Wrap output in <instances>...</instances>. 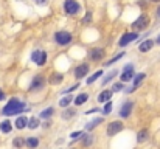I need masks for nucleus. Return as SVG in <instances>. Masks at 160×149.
<instances>
[{"label":"nucleus","mask_w":160,"mask_h":149,"mask_svg":"<svg viewBox=\"0 0 160 149\" xmlns=\"http://www.w3.org/2000/svg\"><path fill=\"white\" fill-rule=\"evenodd\" d=\"M54 110H56V109H54L53 106L44 107V109L39 112V115H38V117H39L41 120H52V118H53V115H54Z\"/></svg>","instance_id":"393cba45"},{"label":"nucleus","mask_w":160,"mask_h":149,"mask_svg":"<svg viewBox=\"0 0 160 149\" xmlns=\"http://www.w3.org/2000/svg\"><path fill=\"white\" fill-rule=\"evenodd\" d=\"M124 123H123V120H112V121H109L106 124V135L107 137H115V135H118L120 132H123L124 131Z\"/></svg>","instance_id":"ddd939ff"},{"label":"nucleus","mask_w":160,"mask_h":149,"mask_svg":"<svg viewBox=\"0 0 160 149\" xmlns=\"http://www.w3.org/2000/svg\"><path fill=\"white\" fill-rule=\"evenodd\" d=\"M79 87H81V81H76V82H73L72 86H68L67 89H64L61 95H67V93H73V92H76V90H78Z\"/></svg>","instance_id":"473e14b6"},{"label":"nucleus","mask_w":160,"mask_h":149,"mask_svg":"<svg viewBox=\"0 0 160 149\" xmlns=\"http://www.w3.org/2000/svg\"><path fill=\"white\" fill-rule=\"evenodd\" d=\"M121 75H118V79L124 84H129L132 79H134V75L137 73V67L134 62H126L123 67H121Z\"/></svg>","instance_id":"9b49d317"},{"label":"nucleus","mask_w":160,"mask_h":149,"mask_svg":"<svg viewBox=\"0 0 160 149\" xmlns=\"http://www.w3.org/2000/svg\"><path fill=\"white\" fill-rule=\"evenodd\" d=\"M118 75H120V70H118V68H112V70L106 72V73L103 75V78L100 79L101 87H106L107 84H112V82L115 81V78H118Z\"/></svg>","instance_id":"dca6fc26"},{"label":"nucleus","mask_w":160,"mask_h":149,"mask_svg":"<svg viewBox=\"0 0 160 149\" xmlns=\"http://www.w3.org/2000/svg\"><path fill=\"white\" fill-rule=\"evenodd\" d=\"M70 149H78V148H70Z\"/></svg>","instance_id":"37998d69"},{"label":"nucleus","mask_w":160,"mask_h":149,"mask_svg":"<svg viewBox=\"0 0 160 149\" xmlns=\"http://www.w3.org/2000/svg\"><path fill=\"white\" fill-rule=\"evenodd\" d=\"M76 115H78V107L68 106V107L62 109V112H61V120H64V121H72L73 118H76Z\"/></svg>","instance_id":"6ab92c4d"},{"label":"nucleus","mask_w":160,"mask_h":149,"mask_svg":"<svg viewBox=\"0 0 160 149\" xmlns=\"http://www.w3.org/2000/svg\"><path fill=\"white\" fill-rule=\"evenodd\" d=\"M5 98H6V95H5V92H3V90L0 89V101H3Z\"/></svg>","instance_id":"79ce46f5"},{"label":"nucleus","mask_w":160,"mask_h":149,"mask_svg":"<svg viewBox=\"0 0 160 149\" xmlns=\"http://www.w3.org/2000/svg\"><path fill=\"white\" fill-rule=\"evenodd\" d=\"M87 61L90 64H103L107 57V48L101 45H95L87 50Z\"/></svg>","instance_id":"423d86ee"},{"label":"nucleus","mask_w":160,"mask_h":149,"mask_svg":"<svg viewBox=\"0 0 160 149\" xmlns=\"http://www.w3.org/2000/svg\"><path fill=\"white\" fill-rule=\"evenodd\" d=\"M97 112H101V109H100V107H92V109L86 110L84 115H92V113H97Z\"/></svg>","instance_id":"58836bf2"},{"label":"nucleus","mask_w":160,"mask_h":149,"mask_svg":"<svg viewBox=\"0 0 160 149\" xmlns=\"http://www.w3.org/2000/svg\"><path fill=\"white\" fill-rule=\"evenodd\" d=\"M48 59H50V53L44 48H34L30 53V61L39 68H44L48 64Z\"/></svg>","instance_id":"6e6552de"},{"label":"nucleus","mask_w":160,"mask_h":149,"mask_svg":"<svg viewBox=\"0 0 160 149\" xmlns=\"http://www.w3.org/2000/svg\"><path fill=\"white\" fill-rule=\"evenodd\" d=\"M65 81V73L64 72H59V70H53L47 75V82L48 86H53V87H58V86H62Z\"/></svg>","instance_id":"4468645a"},{"label":"nucleus","mask_w":160,"mask_h":149,"mask_svg":"<svg viewBox=\"0 0 160 149\" xmlns=\"http://www.w3.org/2000/svg\"><path fill=\"white\" fill-rule=\"evenodd\" d=\"M36 6H41V8H44V6H47L48 3H50V0H31Z\"/></svg>","instance_id":"4c0bfd02"},{"label":"nucleus","mask_w":160,"mask_h":149,"mask_svg":"<svg viewBox=\"0 0 160 149\" xmlns=\"http://www.w3.org/2000/svg\"><path fill=\"white\" fill-rule=\"evenodd\" d=\"M92 20H93V11L87 9V11H86V14L81 17V25H90V23H92Z\"/></svg>","instance_id":"7c9ffc66"},{"label":"nucleus","mask_w":160,"mask_h":149,"mask_svg":"<svg viewBox=\"0 0 160 149\" xmlns=\"http://www.w3.org/2000/svg\"><path fill=\"white\" fill-rule=\"evenodd\" d=\"M124 89H126V84L121 82L120 79H118V81H113V82L110 84V90H112L113 93H121Z\"/></svg>","instance_id":"c85d7f7f"},{"label":"nucleus","mask_w":160,"mask_h":149,"mask_svg":"<svg viewBox=\"0 0 160 149\" xmlns=\"http://www.w3.org/2000/svg\"><path fill=\"white\" fill-rule=\"evenodd\" d=\"M14 126H16V129H19V131L27 129V126H28V117H27V115H19L17 120H16V123H14Z\"/></svg>","instance_id":"bb28decb"},{"label":"nucleus","mask_w":160,"mask_h":149,"mask_svg":"<svg viewBox=\"0 0 160 149\" xmlns=\"http://www.w3.org/2000/svg\"><path fill=\"white\" fill-rule=\"evenodd\" d=\"M47 86H48V82H47V75L42 73V72H38V73L33 75V78H31V81H30L27 90H28V93L38 95V93H42V92L47 89Z\"/></svg>","instance_id":"20e7f679"},{"label":"nucleus","mask_w":160,"mask_h":149,"mask_svg":"<svg viewBox=\"0 0 160 149\" xmlns=\"http://www.w3.org/2000/svg\"><path fill=\"white\" fill-rule=\"evenodd\" d=\"M148 3H151V5H159L160 3V0H146Z\"/></svg>","instance_id":"a19ab883"},{"label":"nucleus","mask_w":160,"mask_h":149,"mask_svg":"<svg viewBox=\"0 0 160 149\" xmlns=\"http://www.w3.org/2000/svg\"><path fill=\"white\" fill-rule=\"evenodd\" d=\"M25 146L28 149H38L41 146L39 137H27V138H25Z\"/></svg>","instance_id":"cd10ccee"},{"label":"nucleus","mask_w":160,"mask_h":149,"mask_svg":"<svg viewBox=\"0 0 160 149\" xmlns=\"http://www.w3.org/2000/svg\"><path fill=\"white\" fill-rule=\"evenodd\" d=\"M128 54V51L126 50H121L120 53H117V54H113L112 57H109V59H106L104 62H103V68H109V67H113L117 62H120L124 56Z\"/></svg>","instance_id":"f3484780"},{"label":"nucleus","mask_w":160,"mask_h":149,"mask_svg":"<svg viewBox=\"0 0 160 149\" xmlns=\"http://www.w3.org/2000/svg\"><path fill=\"white\" fill-rule=\"evenodd\" d=\"M149 129L148 127H143V129H140L138 132H137V135H135V140H137V143L138 145H143V143H146L148 140H149Z\"/></svg>","instance_id":"5701e85b"},{"label":"nucleus","mask_w":160,"mask_h":149,"mask_svg":"<svg viewBox=\"0 0 160 149\" xmlns=\"http://www.w3.org/2000/svg\"><path fill=\"white\" fill-rule=\"evenodd\" d=\"M151 25H152V16L149 14V12H146V11H142L132 22H131V25H129V28L132 30V31H137V33H145V31H148L149 28H151Z\"/></svg>","instance_id":"7ed1b4c3"},{"label":"nucleus","mask_w":160,"mask_h":149,"mask_svg":"<svg viewBox=\"0 0 160 149\" xmlns=\"http://www.w3.org/2000/svg\"><path fill=\"white\" fill-rule=\"evenodd\" d=\"M0 131H2L3 134H9V132L12 131V123H11L9 120H3V121L0 123Z\"/></svg>","instance_id":"2f4dec72"},{"label":"nucleus","mask_w":160,"mask_h":149,"mask_svg":"<svg viewBox=\"0 0 160 149\" xmlns=\"http://www.w3.org/2000/svg\"><path fill=\"white\" fill-rule=\"evenodd\" d=\"M79 140H81V146L82 148H90L93 145V142H95V137L92 134H89V132H84V135Z\"/></svg>","instance_id":"a878e982"},{"label":"nucleus","mask_w":160,"mask_h":149,"mask_svg":"<svg viewBox=\"0 0 160 149\" xmlns=\"http://www.w3.org/2000/svg\"><path fill=\"white\" fill-rule=\"evenodd\" d=\"M27 127L31 129V131L39 129V127H41V118H39V117H31V118H28V126H27Z\"/></svg>","instance_id":"c756f323"},{"label":"nucleus","mask_w":160,"mask_h":149,"mask_svg":"<svg viewBox=\"0 0 160 149\" xmlns=\"http://www.w3.org/2000/svg\"><path fill=\"white\" fill-rule=\"evenodd\" d=\"M134 109H135V101H134V99H129V98L124 99V101L120 104V109H118V117H120V120H128V118H131Z\"/></svg>","instance_id":"f8f14e48"},{"label":"nucleus","mask_w":160,"mask_h":149,"mask_svg":"<svg viewBox=\"0 0 160 149\" xmlns=\"http://www.w3.org/2000/svg\"><path fill=\"white\" fill-rule=\"evenodd\" d=\"M84 129H79V131H73L72 134H70V140H79L82 135H84Z\"/></svg>","instance_id":"e433bc0d"},{"label":"nucleus","mask_w":160,"mask_h":149,"mask_svg":"<svg viewBox=\"0 0 160 149\" xmlns=\"http://www.w3.org/2000/svg\"><path fill=\"white\" fill-rule=\"evenodd\" d=\"M92 73V64L89 61H81L78 62L73 70H72V76L75 81H84L89 75Z\"/></svg>","instance_id":"0eeeda50"},{"label":"nucleus","mask_w":160,"mask_h":149,"mask_svg":"<svg viewBox=\"0 0 160 149\" xmlns=\"http://www.w3.org/2000/svg\"><path fill=\"white\" fill-rule=\"evenodd\" d=\"M154 44H156V47H160V33L156 36V39H154Z\"/></svg>","instance_id":"ea45409f"},{"label":"nucleus","mask_w":160,"mask_h":149,"mask_svg":"<svg viewBox=\"0 0 160 149\" xmlns=\"http://www.w3.org/2000/svg\"><path fill=\"white\" fill-rule=\"evenodd\" d=\"M152 22H154L156 25H160V3L159 5H156V8H154V12H152Z\"/></svg>","instance_id":"c9c22d12"},{"label":"nucleus","mask_w":160,"mask_h":149,"mask_svg":"<svg viewBox=\"0 0 160 149\" xmlns=\"http://www.w3.org/2000/svg\"><path fill=\"white\" fill-rule=\"evenodd\" d=\"M104 123V117H95V118H92L90 121H87L86 123V126H84V131L86 132H92L93 129H97L100 124H103Z\"/></svg>","instance_id":"aec40b11"},{"label":"nucleus","mask_w":160,"mask_h":149,"mask_svg":"<svg viewBox=\"0 0 160 149\" xmlns=\"http://www.w3.org/2000/svg\"><path fill=\"white\" fill-rule=\"evenodd\" d=\"M73 99H75V95H73V93L61 95V98H59V101H58V104H59V109H65V107L72 106Z\"/></svg>","instance_id":"b1692460"},{"label":"nucleus","mask_w":160,"mask_h":149,"mask_svg":"<svg viewBox=\"0 0 160 149\" xmlns=\"http://www.w3.org/2000/svg\"><path fill=\"white\" fill-rule=\"evenodd\" d=\"M90 98V95L87 93V92H81V93H78V95H75V99H73V106L75 107H81V106H84L87 101Z\"/></svg>","instance_id":"4be33fe9"},{"label":"nucleus","mask_w":160,"mask_h":149,"mask_svg":"<svg viewBox=\"0 0 160 149\" xmlns=\"http://www.w3.org/2000/svg\"><path fill=\"white\" fill-rule=\"evenodd\" d=\"M140 39V33H137V31H132V30H129V31H124L120 37H118V41H117V45H118V48H126V47H129L131 44H134V42H137Z\"/></svg>","instance_id":"9d476101"},{"label":"nucleus","mask_w":160,"mask_h":149,"mask_svg":"<svg viewBox=\"0 0 160 149\" xmlns=\"http://www.w3.org/2000/svg\"><path fill=\"white\" fill-rule=\"evenodd\" d=\"M154 48H156V44H154V39H152V37L142 39V41L138 42V47H137L140 54H148V53H151Z\"/></svg>","instance_id":"2eb2a0df"},{"label":"nucleus","mask_w":160,"mask_h":149,"mask_svg":"<svg viewBox=\"0 0 160 149\" xmlns=\"http://www.w3.org/2000/svg\"><path fill=\"white\" fill-rule=\"evenodd\" d=\"M106 72H104V68H98V70H95L93 73H90L86 79H84V84L86 86H93L97 81H100L101 78H103V75H104Z\"/></svg>","instance_id":"a211bd4d"},{"label":"nucleus","mask_w":160,"mask_h":149,"mask_svg":"<svg viewBox=\"0 0 160 149\" xmlns=\"http://www.w3.org/2000/svg\"><path fill=\"white\" fill-rule=\"evenodd\" d=\"M148 79V73L146 72H137L135 75H134V79L131 81V86H126V89L123 90V93H126V95H132V93H135L142 86H143V82Z\"/></svg>","instance_id":"1a4fd4ad"},{"label":"nucleus","mask_w":160,"mask_h":149,"mask_svg":"<svg viewBox=\"0 0 160 149\" xmlns=\"http://www.w3.org/2000/svg\"><path fill=\"white\" fill-rule=\"evenodd\" d=\"M112 97H113V92L110 90V87H109V89H101L100 93L97 95V101H98L100 104H104L107 101H110Z\"/></svg>","instance_id":"412c9836"},{"label":"nucleus","mask_w":160,"mask_h":149,"mask_svg":"<svg viewBox=\"0 0 160 149\" xmlns=\"http://www.w3.org/2000/svg\"><path fill=\"white\" fill-rule=\"evenodd\" d=\"M27 110V102L23 99L17 98V97H12V98L8 99V102L3 106L2 109V115L5 117H12V115H20Z\"/></svg>","instance_id":"f03ea898"},{"label":"nucleus","mask_w":160,"mask_h":149,"mask_svg":"<svg viewBox=\"0 0 160 149\" xmlns=\"http://www.w3.org/2000/svg\"><path fill=\"white\" fill-rule=\"evenodd\" d=\"M12 146L16 149H22L25 146V138L23 137H14V140H12Z\"/></svg>","instance_id":"f704fd0d"},{"label":"nucleus","mask_w":160,"mask_h":149,"mask_svg":"<svg viewBox=\"0 0 160 149\" xmlns=\"http://www.w3.org/2000/svg\"><path fill=\"white\" fill-rule=\"evenodd\" d=\"M84 11V6L79 0H62V12L65 17H78Z\"/></svg>","instance_id":"39448f33"},{"label":"nucleus","mask_w":160,"mask_h":149,"mask_svg":"<svg viewBox=\"0 0 160 149\" xmlns=\"http://www.w3.org/2000/svg\"><path fill=\"white\" fill-rule=\"evenodd\" d=\"M112 109H113V101H112V99H110V101H107V102H104V107L101 109V113H103V117L110 115V113H112Z\"/></svg>","instance_id":"72a5a7b5"},{"label":"nucleus","mask_w":160,"mask_h":149,"mask_svg":"<svg viewBox=\"0 0 160 149\" xmlns=\"http://www.w3.org/2000/svg\"><path fill=\"white\" fill-rule=\"evenodd\" d=\"M52 41L58 48H68L75 44V33L67 28H58L52 34Z\"/></svg>","instance_id":"f257e3e1"}]
</instances>
